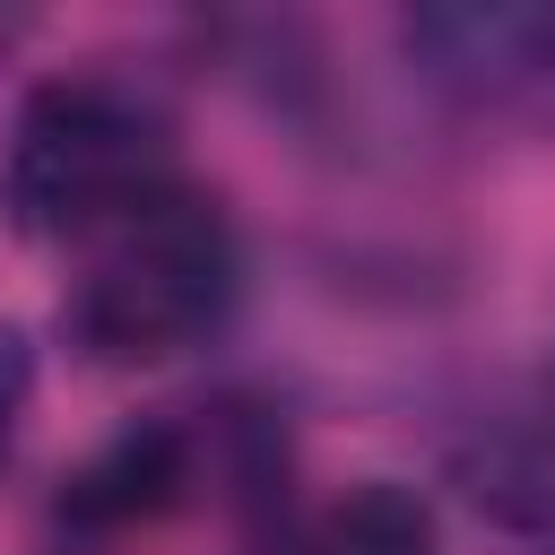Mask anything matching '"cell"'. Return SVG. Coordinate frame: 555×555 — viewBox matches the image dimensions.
Instances as JSON below:
<instances>
[{
  "instance_id": "obj_1",
  "label": "cell",
  "mask_w": 555,
  "mask_h": 555,
  "mask_svg": "<svg viewBox=\"0 0 555 555\" xmlns=\"http://www.w3.org/2000/svg\"><path fill=\"white\" fill-rule=\"evenodd\" d=\"M234 304H243V234L208 191L173 182L78 243V269L61 286V338L87 364L147 373L208 347L234 321Z\"/></svg>"
},
{
  "instance_id": "obj_2",
  "label": "cell",
  "mask_w": 555,
  "mask_h": 555,
  "mask_svg": "<svg viewBox=\"0 0 555 555\" xmlns=\"http://www.w3.org/2000/svg\"><path fill=\"white\" fill-rule=\"evenodd\" d=\"M182 182V139L156 87L121 69H61L17 95L0 147V208L26 243H87Z\"/></svg>"
},
{
  "instance_id": "obj_3",
  "label": "cell",
  "mask_w": 555,
  "mask_h": 555,
  "mask_svg": "<svg viewBox=\"0 0 555 555\" xmlns=\"http://www.w3.org/2000/svg\"><path fill=\"white\" fill-rule=\"evenodd\" d=\"M399 61L442 104L555 139V0H425L399 17Z\"/></svg>"
},
{
  "instance_id": "obj_4",
  "label": "cell",
  "mask_w": 555,
  "mask_h": 555,
  "mask_svg": "<svg viewBox=\"0 0 555 555\" xmlns=\"http://www.w3.org/2000/svg\"><path fill=\"white\" fill-rule=\"evenodd\" d=\"M208 494H217L208 486V416L156 408V416H130L121 434H104L61 477L52 529H61V546L95 555V546L139 538V529H156V520H173V512H191Z\"/></svg>"
},
{
  "instance_id": "obj_5",
  "label": "cell",
  "mask_w": 555,
  "mask_h": 555,
  "mask_svg": "<svg viewBox=\"0 0 555 555\" xmlns=\"http://www.w3.org/2000/svg\"><path fill=\"white\" fill-rule=\"evenodd\" d=\"M451 486L503 538L555 555V399H494L451 434Z\"/></svg>"
},
{
  "instance_id": "obj_6",
  "label": "cell",
  "mask_w": 555,
  "mask_h": 555,
  "mask_svg": "<svg viewBox=\"0 0 555 555\" xmlns=\"http://www.w3.org/2000/svg\"><path fill=\"white\" fill-rule=\"evenodd\" d=\"M286 555H442V512L408 477H356L286 529Z\"/></svg>"
},
{
  "instance_id": "obj_7",
  "label": "cell",
  "mask_w": 555,
  "mask_h": 555,
  "mask_svg": "<svg viewBox=\"0 0 555 555\" xmlns=\"http://www.w3.org/2000/svg\"><path fill=\"white\" fill-rule=\"evenodd\" d=\"M35 382H43L35 330H26V321H0V477H9L17 434H26V416H35Z\"/></svg>"
}]
</instances>
